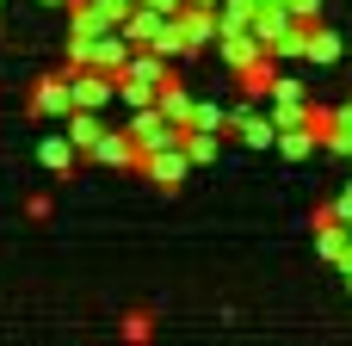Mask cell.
Here are the masks:
<instances>
[{
  "mask_svg": "<svg viewBox=\"0 0 352 346\" xmlns=\"http://www.w3.org/2000/svg\"><path fill=\"white\" fill-rule=\"evenodd\" d=\"M272 80H278V56H266V50H260L254 62H241V68H235V93H241V99H266V93H272Z\"/></svg>",
  "mask_w": 352,
  "mask_h": 346,
  "instance_id": "cell-1",
  "label": "cell"
},
{
  "mask_svg": "<svg viewBox=\"0 0 352 346\" xmlns=\"http://www.w3.org/2000/svg\"><path fill=\"white\" fill-rule=\"evenodd\" d=\"M87 155H93L99 167H136V161H142V149L130 142V130H99V142H93Z\"/></svg>",
  "mask_w": 352,
  "mask_h": 346,
  "instance_id": "cell-2",
  "label": "cell"
},
{
  "mask_svg": "<svg viewBox=\"0 0 352 346\" xmlns=\"http://www.w3.org/2000/svg\"><path fill=\"white\" fill-rule=\"evenodd\" d=\"M130 142L148 155V149H161V142H173V124L155 111V105H136V118H130Z\"/></svg>",
  "mask_w": 352,
  "mask_h": 346,
  "instance_id": "cell-3",
  "label": "cell"
},
{
  "mask_svg": "<svg viewBox=\"0 0 352 346\" xmlns=\"http://www.w3.org/2000/svg\"><path fill=\"white\" fill-rule=\"evenodd\" d=\"M31 111H37V118H62V111H68V68L37 80V93H31Z\"/></svg>",
  "mask_w": 352,
  "mask_h": 346,
  "instance_id": "cell-4",
  "label": "cell"
},
{
  "mask_svg": "<svg viewBox=\"0 0 352 346\" xmlns=\"http://www.w3.org/2000/svg\"><path fill=\"white\" fill-rule=\"evenodd\" d=\"M37 161H43L56 180H68V173L80 167V149H74L68 136H43V142H37Z\"/></svg>",
  "mask_w": 352,
  "mask_h": 346,
  "instance_id": "cell-5",
  "label": "cell"
},
{
  "mask_svg": "<svg viewBox=\"0 0 352 346\" xmlns=\"http://www.w3.org/2000/svg\"><path fill=\"white\" fill-rule=\"evenodd\" d=\"M334 56H340V37L309 19V31H303V62H334Z\"/></svg>",
  "mask_w": 352,
  "mask_h": 346,
  "instance_id": "cell-6",
  "label": "cell"
},
{
  "mask_svg": "<svg viewBox=\"0 0 352 346\" xmlns=\"http://www.w3.org/2000/svg\"><path fill=\"white\" fill-rule=\"evenodd\" d=\"M62 118H68V142H74L80 155H87V149L99 142V130H105V124H99V111H62Z\"/></svg>",
  "mask_w": 352,
  "mask_h": 346,
  "instance_id": "cell-7",
  "label": "cell"
},
{
  "mask_svg": "<svg viewBox=\"0 0 352 346\" xmlns=\"http://www.w3.org/2000/svg\"><path fill=\"white\" fill-rule=\"evenodd\" d=\"M316 248H322V260H328V266H340V260H346V248H352L346 223H322V229H316Z\"/></svg>",
  "mask_w": 352,
  "mask_h": 346,
  "instance_id": "cell-8",
  "label": "cell"
},
{
  "mask_svg": "<svg viewBox=\"0 0 352 346\" xmlns=\"http://www.w3.org/2000/svg\"><path fill=\"white\" fill-rule=\"evenodd\" d=\"M148 334H155V316H142V310L124 316V340H148Z\"/></svg>",
  "mask_w": 352,
  "mask_h": 346,
  "instance_id": "cell-9",
  "label": "cell"
},
{
  "mask_svg": "<svg viewBox=\"0 0 352 346\" xmlns=\"http://www.w3.org/2000/svg\"><path fill=\"white\" fill-rule=\"evenodd\" d=\"M192 6H217V0H192Z\"/></svg>",
  "mask_w": 352,
  "mask_h": 346,
  "instance_id": "cell-10",
  "label": "cell"
},
{
  "mask_svg": "<svg viewBox=\"0 0 352 346\" xmlns=\"http://www.w3.org/2000/svg\"><path fill=\"white\" fill-rule=\"evenodd\" d=\"M50 6H62V0H50Z\"/></svg>",
  "mask_w": 352,
  "mask_h": 346,
  "instance_id": "cell-11",
  "label": "cell"
}]
</instances>
